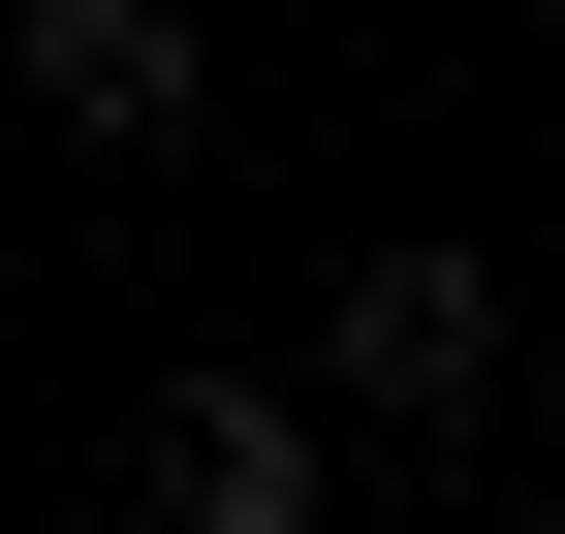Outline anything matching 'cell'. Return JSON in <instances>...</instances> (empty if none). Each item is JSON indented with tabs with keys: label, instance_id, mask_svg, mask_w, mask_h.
Returning a JSON list of instances; mask_svg holds the SVG:
<instances>
[{
	"label": "cell",
	"instance_id": "6da1fadb",
	"mask_svg": "<svg viewBox=\"0 0 565 534\" xmlns=\"http://www.w3.org/2000/svg\"><path fill=\"white\" fill-rule=\"evenodd\" d=\"M0 63H32V126H95V158H158V126H189V32H158V0H32Z\"/></svg>",
	"mask_w": 565,
	"mask_h": 534
},
{
	"label": "cell",
	"instance_id": "7a4b0ae2",
	"mask_svg": "<svg viewBox=\"0 0 565 534\" xmlns=\"http://www.w3.org/2000/svg\"><path fill=\"white\" fill-rule=\"evenodd\" d=\"M126 472H158L189 534H315V409H252V377H189V409L126 440Z\"/></svg>",
	"mask_w": 565,
	"mask_h": 534
},
{
	"label": "cell",
	"instance_id": "3957f363",
	"mask_svg": "<svg viewBox=\"0 0 565 534\" xmlns=\"http://www.w3.org/2000/svg\"><path fill=\"white\" fill-rule=\"evenodd\" d=\"M345 377H377V409H471V377H503V284H471V252H377V284H345Z\"/></svg>",
	"mask_w": 565,
	"mask_h": 534
}]
</instances>
